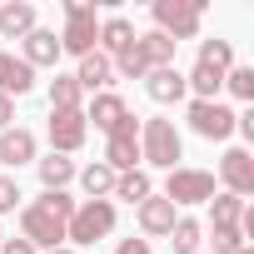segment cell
Listing matches in <instances>:
<instances>
[{
    "label": "cell",
    "instance_id": "cell-1",
    "mask_svg": "<svg viewBox=\"0 0 254 254\" xmlns=\"http://www.w3.org/2000/svg\"><path fill=\"white\" fill-rule=\"evenodd\" d=\"M180 155H185V140L175 130V120H140V160L155 165V170H180Z\"/></svg>",
    "mask_w": 254,
    "mask_h": 254
},
{
    "label": "cell",
    "instance_id": "cell-2",
    "mask_svg": "<svg viewBox=\"0 0 254 254\" xmlns=\"http://www.w3.org/2000/svg\"><path fill=\"white\" fill-rule=\"evenodd\" d=\"M115 229V199H80L75 214L65 219V239L70 244H95Z\"/></svg>",
    "mask_w": 254,
    "mask_h": 254
},
{
    "label": "cell",
    "instance_id": "cell-3",
    "mask_svg": "<svg viewBox=\"0 0 254 254\" xmlns=\"http://www.w3.org/2000/svg\"><path fill=\"white\" fill-rule=\"evenodd\" d=\"M100 40V20H95V5L85 0H65V30H60V50L65 55H90Z\"/></svg>",
    "mask_w": 254,
    "mask_h": 254
},
{
    "label": "cell",
    "instance_id": "cell-4",
    "mask_svg": "<svg viewBox=\"0 0 254 254\" xmlns=\"http://www.w3.org/2000/svg\"><path fill=\"white\" fill-rule=\"evenodd\" d=\"M150 15H155V30L170 35L175 45L199 35V0H155Z\"/></svg>",
    "mask_w": 254,
    "mask_h": 254
},
{
    "label": "cell",
    "instance_id": "cell-5",
    "mask_svg": "<svg viewBox=\"0 0 254 254\" xmlns=\"http://www.w3.org/2000/svg\"><path fill=\"white\" fill-rule=\"evenodd\" d=\"M20 239H30L35 249H65V219L50 214L40 199L20 209Z\"/></svg>",
    "mask_w": 254,
    "mask_h": 254
},
{
    "label": "cell",
    "instance_id": "cell-6",
    "mask_svg": "<svg viewBox=\"0 0 254 254\" xmlns=\"http://www.w3.org/2000/svg\"><path fill=\"white\" fill-rule=\"evenodd\" d=\"M105 165L115 175H130L140 170V120L135 115H125L115 130H110V145H105Z\"/></svg>",
    "mask_w": 254,
    "mask_h": 254
},
{
    "label": "cell",
    "instance_id": "cell-7",
    "mask_svg": "<svg viewBox=\"0 0 254 254\" xmlns=\"http://www.w3.org/2000/svg\"><path fill=\"white\" fill-rule=\"evenodd\" d=\"M165 199H170V204H209V199H214V175L180 165V170H170V180H165Z\"/></svg>",
    "mask_w": 254,
    "mask_h": 254
},
{
    "label": "cell",
    "instance_id": "cell-8",
    "mask_svg": "<svg viewBox=\"0 0 254 254\" xmlns=\"http://www.w3.org/2000/svg\"><path fill=\"white\" fill-rule=\"evenodd\" d=\"M190 130L199 140H229L234 135V110L219 100H190Z\"/></svg>",
    "mask_w": 254,
    "mask_h": 254
},
{
    "label": "cell",
    "instance_id": "cell-9",
    "mask_svg": "<svg viewBox=\"0 0 254 254\" xmlns=\"http://www.w3.org/2000/svg\"><path fill=\"white\" fill-rule=\"evenodd\" d=\"M90 135V125H85V110H50V145L55 155H75Z\"/></svg>",
    "mask_w": 254,
    "mask_h": 254
},
{
    "label": "cell",
    "instance_id": "cell-10",
    "mask_svg": "<svg viewBox=\"0 0 254 254\" xmlns=\"http://www.w3.org/2000/svg\"><path fill=\"white\" fill-rule=\"evenodd\" d=\"M219 180H224V190L229 194H254V155L249 150H224V160H219Z\"/></svg>",
    "mask_w": 254,
    "mask_h": 254
},
{
    "label": "cell",
    "instance_id": "cell-11",
    "mask_svg": "<svg viewBox=\"0 0 254 254\" xmlns=\"http://www.w3.org/2000/svg\"><path fill=\"white\" fill-rule=\"evenodd\" d=\"M145 95L155 105H175V100L190 95V85H185V75L175 65H160V70H145Z\"/></svg>",
    "mask_w": 254,
    "mask_h": 254
},
{
    "label": "cell",
    "instance_id": "cell-12",
    "mask_svg": "<svg viewBox=\"0 0 254 254\" xmlns=\"http://www.w3.org/2000/svg\"><path fill=\"white\" fill-rule=\"evenodd\" d=\"M135 214H140V229H145L150 239H170V229H175V204H170L165 194H150L145 204H135Z\"/></svg>",
    "mask_w": 254,
    "mask_h": 254
},
{
    "label": "cell",
    "instance_id": "cell-13",
    "mask_svg": "<svg viewBox=\"0 0 254 254\" xmlns=\"http://www.w3.org/2000/svg\"><path fill=\"white\" fill-rule=\"evenodd\" d=\"M75 85H80V90H90V95L110 90V85H115V65H110V55H100V50L80 55V70H75Z\"/></svg>",
    "mask_w": 254,
    "mask_h": 254
},
{
    "label": "cell",
    "instance_id": "cell-14",
    "mask_svg": "<svg viewBox=\"0 0 254 254\" xmlns=\"http://www.w3.org/2000/svg\"><path fill=\"white\" fill-rule=\"evenodd\" d=\"M35 90V70L20 60V55H5V50H0V95H30Z\"/></svg>",
    "mask_w": 254,
    "mask_h": 254
},
{
    "label": "cell",
    "instance_id": "cell-15",
    "mask_svg": "<svg viewBox=\"0 0 254 254\" xmlns=\"http://www.w3.org/2000/svg\"><path fill=\"white\" fill-rule=\"evenodd\" d=\"M35 30V5L30 0H5L0 5V35L5 40H25Z\"/></svg>",
    "mask_w": 254,
    "mask_h": 254
},
{
    "label": "cell",
    "instance_id": "cell-16",
    "mask_svg": "<svg viewBox=\"0 0 254 254\" xmlns=\"http://www.w3.org/2000/svg\"><path fill=\"white\" fill-rule=\"evenodd\" d=\"M35 160V135L20 130V125H10V130H0V165H30Z\"/></svg>",
    "mask_w": 254,
    "mask_h": 254
},
{
    "label": "cell",
    "instance_id": "cell-17",
    "mask_svg": "<svg viewBox=\"0 0 254 254\" xmlns=\"http://www.w3.org/2000/svg\"><path fill=\"white\" fill-rule=\"evenodd\" d=\"M125 115H130V110H125V100H120L115 90H100V95L90 100V110H85V125L95 120V130H105V135H110V130H115V125H120Z\"/></svg>",
    "mask_w": 254,
    "mask_h": 254
},
{
    "label": "cell",
    "instance_id": "cell-18",
    "mask_svg": "<svg viewBox=\"0 0 254 254\" xmlns=\"http://www.w3.org/2000/svg\"><path fill=\"white\" fill-rule=\"evenodd\" d=\"M60 55H65V50H60V35H55V30H40V25H35V30L25 35V55H20V60H25L30 70H35V65H55Z\"/></svg>",
    "mask_w": 254,
    "mask_h": 254
},
{
    "label": "cell",
    "instance_id": "cell-19",
    "mask_svg": "<svg viewBox=\"0 0 254 254\" xmlns=\"http://www.w3.org/2000/svg\"><path fill=\"white\" fill-rule=\"evenodd\" d=\"M95 45H100V55L115 60L120 50H130V45H135V25L125 20V15H110V20H100V40H95Z\"/></svg>",
    "mask_w": 254,
    "mask_h": 254
},
{
    "label": "cell",
    "instance_id": "cell-20",
    "mask_svg": "<svg viewBox=\"0 0 254 254\" xmlns=\"http://www.w3.org/2000/svg\"><path fill=\"white\" fill-rule=\"evenodd\" d=\"M135 45H140V55H145V65H150V70H160V65H175V40H170V35H160V30H145V35H135Z\"/></svg>",
    "mask_w": 254,
    "mask_h": 254
},
{
    "label": "cell",
    "instance_id": "cell-21",
    "mask_svg": "<svg viewBox=\"0 0 254 254\" xmlns=\"http://www.w3.org/2000/svg\"><path fill=\"white\" fill-rule=\"evenodd\" d=\"M35 170H40V185H45V190H65V185L75 180V160H70V155H55V150H50L45 160H35Z\"/></svg>",
    "mask_w": 254,
    "mask_h": 254
},
{
    "label": "cell",
    "instance_id": "cell-22",
    "mask_svg": "<svg viewBox=\"0 0 254 254\" xmlns=\"http://www.w3.org/2000/svg\"><path fill=\"white\" fill-rule=\"evenodd\" d=\"M110 194L125 199V204H145V199L155 194V185H150L145 170H130V175H115V190H110Z\"/></svg>",
    "mask_w": 254,
    "mask_h": 254
},
{
    "label": "cell",
    "instance_id": "cell-23",
    "mask_svg": "<svg viewBox=\"0 0 254 254\" xmlns=\"http://www.w3.org/2000/svg\"><path fill=\"white\" fill-rule=\"evenodd\" d=\"M80 185H85L90 199H110V190H115V170H110L105 160H95V165L80 170Z\"/></svg>",
    "mask_w": 254,
    "mask_h": 254
},
{
    "label": "cell",
    "instance_id": "cell-24",
    "mask_svg": "<svg viewBox=\"0 0 254 254\" xmlns=\"http://www.w3.org/2000/svg\"><path fill=\"white\" fill-rule=\"evenodd\" d=\"M185 85L194 90V100H219V90H224V75H219V70H209V65H194V70L185 75Z\"/></svg>",
    "mask_w": 254,
    "mask_h": 254
},
{
    "label": "cell",
    "instance_id": "cell-25",
    "mask_svg": "<svg viewBox=\"0 0 254 254\" xmlns=\"http://www.w3.org/2000/svg\"><path fill=\"white\" fill-rule=\"evenodd\" d=\"M209 209H214V229H234V224L244 219V199H239V194H229V190H224V194H214V199H209Z\"/></svg>",
    "mask_w": 254,
    "mask_h": 254
},
{
    "label": "cell",
    "instance_id": "cell-26",
    "mask_svg": "<svg viewBox=\"0 0 254 254\" xmlns=\"http://www.w3.org/2000/svg\"><path fill=\"white\" fill-rule=\"evenodd\" d=\"M194 65H209V70L224 75V70L234 65V45H229V40H199V60H194Z\"/></svg>",
    "mask_w": 254,
    "mask_h": 254
},
{
    "label": "cell",
    "instance_id": "cell-27",
    "mask_svg": "<svg viewBox=\"0 0 254 254\" xmlns=\"http://www.w3.org/2000/svg\"><path fill=\"white\" fill-rule=\"evenodd\" d=\"M80 85H75V75H55L50 80V110H80Z\"/></svg>",
    "mask_w": 254,
    "mask_h": 254
},
{
    "label": "cell",
    "instance_id": "cell-28",
    "mask_svg": "<svg viewBox=\"0 0 254 254\" xmlns=\"http://www.w3.org/2000/svg\"><path fill=\"white\" fill-rule=\"evenodd\" d=\"M199 219H175V229H170V249L175 254H199Z\"/></svg>",
    "mask_w": 254,
    "mask_h": 254
},
{
    "label": "cell",
    "instance_id": "cell-29",
    "mask_svg": "<svg viewBox=\"0 0 254 254\" xmlns=\"http://www.w3.org/2000/svg\"><path fill=\"white\" fill-rule=\"evenodd\" d=\"M224 90H229L234 100H254V70H249V65H229V70H224Z\"/></svg>",
    "mask_w": 254,
    "mask_h": 254
},
{
    "label": "cell",
    "instance_id": "cell-30",
    "mask_svg": "<svg viewBox=\"0 0 254 254\" xmlns=\"http://www.w3.org/2000/svg\"><path fill=\"white\" fill-rule=\"evenodd\" d=\"M110 65H115V75H125V80H145V70H150V65H145V55H140V45L120 50Z\"/></svg>",
    "mask_w": 254,
    "mask_h": 254
},
{
    "label": "cell",
    "instance_id": "cell-31",
    "mask_svg": "<svg viewBox=\"0 0 254 254\" xmlns=\"http://www.w3.org/2000/svg\"><path fill=\"white\" fill-rule=\"evenodd\" d=\"M239 249H249V239H244L239 224L234 229H214V254H239Z\"/></svg>",
    "mask_w": 254,
    "mask_h": 254
},
{
    "label": "cell",
    "instance_id": "cell-32",
    "mask_svg": "<svg viewBox=\"0 0 254 254\" xmlns=\"http://www.w3.org/2000/svg\"><path fill=\"white\" fill-rule=\"evenodd\" d=\"M40 204H45V209H50V214H60V219H70V214H75V204H80V199H70V194H65V190H45V194H40Z\"/></svg>",
    "mask_w": 254,
    "mask_h": 254
},
{
    "label": "cell",
    "instance_id": "cell-33",
    "mask_svg": "<svg viewBox=\"0 0 254 254\" xmlns=\"http://www.w3.org/2000/svg\"><path fill=\"white\" fill-rule=\"evenodd\" d=\"M15 204H20V185H15L10 175H0V214H10Z\"/></svg>",
    "mask_w": 254,
    "mask_h": 254
},
{
    "label": "cell",
    "instance_id": "cell-34",
    "mask_svg": "<svg viewBox=\"0 0 254 254\" xmlns=\"http://www.w3.org/2000/svg\"><path fill=\"white\" fill-rule=\"evenodd\" d=\"M0 254H40L30 239H0Z\"/></svg>",
    "mask_w": 254,
    "mask_h": 254
},
{
    "label": "cell",
    "instance_id": "cell-35",
    "mask_svg": "<svg viewBox=\"0 0 254 254\" xmlns=\"http://www.w3.org/2000/svg\"><path fill=\"white\" fill-rule=\"evenodd\" d=\"M115 254H150V244H145V239H120Z\"/></svg>",
    "mask_w": 254,
    "mask_h": 254
},
{
    "label": "cell",
    "instance_id": "cell-36",
    "mask_svg": "<svg viewBox=\"0 0 254 254\" xmlns=\"http://www.w3.org/2000/svg\"><path fill=\"white\" fill-rule=\"evenodd\" d=\"M10 125H15V105L0 95V130H10Z\"/></svg>",
    "mask_w": 254,
    "mask_h": 254
},
{
    "label": "cell",
    "instance_id": "cell-37",
    "mask_svg": "<svg viewBox=\"0 0 254 254\" xmlns=\"http://www.w3.org/2000/svg\"><path fill=\"white\" fill-rule=\"evenodd\" d=\"M50 254H75V249H70V244H65V249H50Z\"/></svg>",
    "mask_w": 254,
    "mask_h": 254
},
{
    "label": "cell",
    "instance_id": "cell-38",
    "mask_svg": "<svg viewBox=\"0 0 254 254\" xmlns=\"http://www.w3.org/2000/svg\"><path fill=\"white\" fill-rule=\"evenodd\" d=\"M239 254H254V249H239Z\"/></svg>",
    "mask_w": 254,
    "mask_h": 254
},
{
    "label": "cell",
    "instance_id": "cell-39",
    "mask_svg": "<svg viewBox=\"0 0 254 254\" xmlns=\"http://www.w3.org/2000/svg\"><path fill=\"white\" fill-rule=\"evenodd\" d=\"M0 239H5V234H0Z\"/></svg>",
    "mask_w": 254,
    "mask_h": 254
}]
</instances>
